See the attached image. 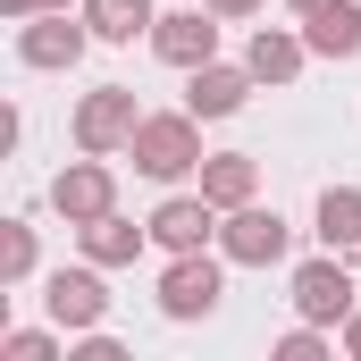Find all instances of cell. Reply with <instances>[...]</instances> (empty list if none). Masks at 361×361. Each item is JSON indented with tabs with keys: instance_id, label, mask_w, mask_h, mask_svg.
Instances as JSON below:
<instances>
[{
	"instance_id": "cell-1",
	"label": "cell",
	"mask_w": 361,
	"mask_h": 361,
	"mask_svg": "<svg viewBox=\"0 0 361 361\" xmlns=\"http://www.w3.org/2000/svg\"><path fill=\"white\" fill-rule=\"evenodd\" d=\"M126 152H135V169H143L152 185H177V177H193V169L210 160V152H202V118H193V109H160V118H143Z\"/></svg>"
},
{
	"instance_id": "cell-2",
	"label": "cell",
	"mask_w": 361,
	"mask_h": 361,
	"mask_svg": "<svg viewBox=\"0 0 361 361\" xmlns=\"http://www.w3.org/2000/svg\"><path fill=\"white\" fill-rule=\"evenodd\" d=\"M286 244H294V227H286L277 210H261V202H244V210L219 219V252H227L235 269H277Z\"/></svg>"
},
{
	"instance_id": "cell-3",
	"label": "cell",
	"mask_w": 361,
	"mask_h": 361,
	"mask_svg": "<svg viewBox=\"0 0 361 361\" xmlns=\"http://www.w3.org/2000/svg\"><path fill=\"white\" fill-rule=\"evenodd\" d=\"M135 126H143V109H135V85H101L76 101V152H126L135 143Z\"/></svg>"
},
{
	"instance_id": "cell-4",
	"label": "cell",
	"mask_w": 361,
	"mask_h": 361,
	"mask_svg": "<svg viewBox=\"0 0 361 361\" xmlns=\"http://www.w3.org/2000/svg\"><path fill=\"white\" fill-rule=\"evenodd\" d=\"M92 42H101V34H92L85 17H68V8L17 17V59H25V68H76V59H85Z\"/></svg>"
},
{
	"instance_id": "cell-5",
	"label": "cell",
	"mask_w": 361,
	"mask_h": 361,
	"mask_svg": "<svg viewBox=\"0 0 361 361\" xmlns=\"http://www.w3.org/2000/svg\"><path fill=\"white\" fill-rule=\"evenodd\" d=\"M51 210H59L68 227H92V219H109V210H118V177H109V160H101V152L68 160V169L51 177Z\"/></svg>"
},
{
	"instance_id": "cell-6",
	"label": "cell",
	"mask_w": 361,
	"mask_h": 361,
	"mask_svg": "<svg viewBox=\"0 0 361 361\" xmlns=\"http://www.w3.org/2000/svg\"><path fill=\"white\" fill-rule=\"evenodd\" d=\"M294 311L319 319V328H345L353 319V277H345V252H319L294 269Z\"/></svg>"
},
{
	"instance_id": "cell-7",
	"label": "cell",
	"mask_w": 361,
	"mask_h": 361,
	"mask_svg": "<svg viewBox=\"0 0 361 361\" xmlns=\"http://www.w3.org/2000/svg\"><path fill=\"white\" fill-rule=\"evenodd\" d=\"M160 311L169 319H210L219 311V261L210 252H177L169 277H160Z\"/></svg>"
},
{
	"instance_id": "cell-8",
	"label": "cell",
	"mask_w": 361,
	"mask_h": 361,
	"mask_svg": "<svg viewBox=\"0 0 361 361\" xmlns=\"http://www.w3.org/2000/svg\"><path fill=\"white\" fill-rule=\"evenodd\" d=\"M210 17H219V8H169V17L152 25V51L193 76L202 59H219V25H210Z\"/></svg>"
},
{
	"instance_id": "cell-9",
	"label": "cell",
	"mask_w": 361,
	"mask_h": 361,
	"mask_svg": "<svg viewBox=\"0 0 361 361\" xmlns=\"http://www.w3.org/2000/svg\"><path fill=\"white\" fill-rule=\"evenodd\" d=\"M210 235H219V202L210 193H169L152 210V244H169V252H202Z\"/></svg>"
},
{
	"instance_id": "cell-10",
	"label": "cell",
	"mask_w": 361,
	"mask_h": 361,
	"mask_svg": "<svg viewBox=\"0 0 361 361\" xmlns=\"http://www.w3.org/2000/svg\"><path fill=\"white\" fill-rule=\"evenodd\" d=\"M42 302H51V319H59L68 336H85V328L109 319V286H101L92 269H59L51 286H42Z\"/></svg>"
},
{
	"instance_id": "cell-11",
	"label": "cell",
	"mask_w": 361,
	"mask_h": 361,
	"mask_svg": "<svg viewBox=\"0 0 361 361\" xmlns=\"http://www.w3.org/2000/svg\"><path fill=\"white\" fill-rule=\"evenodd\" d=\"M252 85H261L252 68H219V59H202V68H193V85H185V109H193V118H235Z\"/></svg>"
},
{
	"instance_id": "cell-12",
	"label": "cell",
	"mask_w": 361,
	"mask_h": 361,
	"mask_svg": "<svg viewBox=\"0 0 361 361\" xmlns=\"http://www.w3.org/2000/svg\"><path fill=\"white\" fill-rule=\"evenodd\" d=\"M302 42L319 59H361V0H319L302 17Z\"/></svg>"
},
{
	"instance_id": "cell-13",
	"label": "cell",
	"mask_w": 361,
	"mask_h": 361,
	"mask_svg": "<svg viewBox=\"0 0 361 361\" xmlns=\"http://www.w3.org/2000/svg\"><path fill=\"white\" fill-rule=\"evenodd\" d=\"M302 59H311V42H302V34H286V25H261V34H252V51H244V68H252L261 85H294V76H302Z\"/></svg>"
},
{
	"instance_id": "cell-14",
	"label": "cell",
	"mask_w": 361,
	"mask_h": 361,
	"mask_svg": "<svg viewBox=\"0 0 361 361\" xmlns=\"http://www.w3.org/2000/svg\"><path fill=\"white\" fill-rule=\"evenodd\" d=\"M202 193H210L219 210H244V202L261 193V160H252V152H210V160H202Z\"/></svg>"
},
{
	"instance_id": "cell-15",
	"label": "cell",
	"mask_w": 361,
	"mask_h": 361,
	"mask_svg": "<svg viewBox=\"0 0 361 361\" xmlns=\"http://www.w3.org/2000/svg\"><path fill=\"white\" fill-rule=\"evenodd\" d=\"M311 235H319L328 252H361V185H328V193H319Z\"/></svg>"
},
{
	"instance_id": "cell-16",
	"label": "cell",
	"mask_w": 361,
	"mask_h": 361,
	"mask_svg": "<svg viewBox=\"0 0 361 361\" xmlns=\"http://www.w3.org/2000/svg\"><path fill=\"white\" fill-rule=\"evenodd\" d=\"M143 235H152V227H135V219L109 210V219H92V227H85V261H92V269H126V261L143 252Z\"/></svg>"
},
{
	"instance_id": "cell-17",
	"label": "cell",
	"mask_w": 361,
	"mask_h": 361,
	"mask_svg": "<svg viewBox=\"0 0 361 361\" xmlns=\"http://www.w3.org/2000/svg\"><path fill=\"white\" fill-rule=\"evenodd\" d=\"M85 25L101 42H135V34L160 25V8H152V0H85Z\"/></svg>"
},
{
	"instance_id": "cell-18",
	"label": "cell",
	"mask_w": 361,
	"mask_h": 361,
	"mask_svg": "<svg viewBox=\"0 0 361 361\" xmlns=\"http://www.w3.org/2000/svg\"><path fill=\"white\" fill-rule=\"evenodd\" d=\"M25 277H34V227L8 219L0 227V286H25Z\"/></svg>"
},
{
	"instance_id": "cell-19",
	"label": "cell",
	"mask_w": 361,
	"mask_h": 361,
	"mask_svg": "<svg viewBox=\"0 0 361 361\" xmlns=\"http://www.w3.org/2000/svg\"><path fill=\"white\" fill-rule=\"evenodd\" d=\"M0 353H8V361H59V336H42V328H8Z\"/></svg>"
},
{
	"instance_id": "cell-20",
	"label": "cell",
	"mask_w": 361,
	"mask_h": 361,
	"mask_svg": "<svg viewBox=\"0 0 361 361\" xmlns=\"http://www.w3.org/2000/svg\"><path fill=\"white\" fill-rule=\"evenodd\" d=\"M328 345H319V319H302L294 336H277V361H319Z\"/></svg>"
},
{
	"instance_id": "cell-21",
	"label": "cell",
	"mask_w": 361,
	"mask_h": 361,
	"mask_svg": "<svg viewBox=\"0 0 361 361\" xmlns=\"http://www.w3.org/2000/svg\"><path fill=\"white\" fill-rule=\"evenodd\" d=\"M76 361H126V345H118V336H101V328H85V345H76Z\"/></svg>"
},
{
	"instance_id": "cell-22",
	"label": "cell",
	"mask_w": 361,
	"mask_h": 361,
	"mask_svg": "<svg viewBox=\"0 0 361 361\" xmlns=\"http://www.w3.org/2000/svg\"><path fill=\"white\" fill-rule=\"evenodd\" d=\"M8 17H42V8H68V0H0Z\"/></svg>"
},
{
	"instance_id": "cell-23",
	"label": "cell",
	"mask_w": 361,
	"mask_h": 361,
	"mask_svg": "<svg viewBox=\"0 0 361 361\" xmlns=\"http://www.w3.org/2000/svg\"><path fill=\"white\" fill-rule=\"evenodd\" d=\"M202 8H219V17H252L261 0H202Z\"/></svg>"
},
{
	"instance_id": "cell-24",
	"label": "cell",
	"mask_w": 361,
	"mask_h": 361,
	"mask_svg": "<svg viewBox=\"0 0 361 361\" xmlns=\"http://www.w3.org/2000/svg\"><path fill=\"white\" fill-rule=\"evenodd\" d=\"M345 353L361 361V311H353V319H345Z\"/></svg>"
},
{
	"instance_id": "cell-25",
	"label": "cell",
	"mask_w": 361,
	"mask_h": 361,
	"mask_svg": "<svg viewBox=\"0 0 361 361\" xmlns=\"http://www.w3.org/2000/svg\"><path fill=\"white\" fill-rule=\"evenodd\" d=\"M286 8H294V17H311V8H319V0H286Z\"/></svg>"
}]
</instances>
